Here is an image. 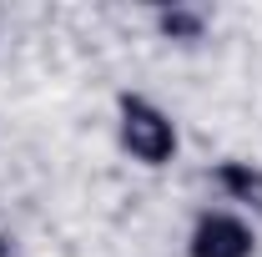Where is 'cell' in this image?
Masks as SVG:
<instances>
[{
	"mask_svg": "<svg viewBox=\"0 0 262 257\" xmlns=\"http://www.w3.org/2000/svg\"><path fill=\"white\" fill-rule=\"evenodd\" d=\"M0 257H15V252H10V247H5V237H0Z\"/></svg>",
	"mask_w": 262,
	"mask_h": 257,
	"instance_id": "cell-5",
	"label": "cell"
},
{
	"mask_svg": "<svg viewBox=\"0 0 262 257\" xmlns=\"http://www.w3.org/2000/svg\"><path fill=\"white\" fill-rule=\"evenodd\" d=\"M187 257H257V232L237 212H202L187 232Z\"/></svg>",
	"mask_w": 262,
	"mask_h": 257,
	"instance_id": "cell-2",
	"label": "cell"
},
{
	"mask_svg": "<svg viewBox=\"0 0 262 257\" xmlns=\"http://www.w3.org/2000/svg\"><path fill=\"white\" fill-rule=\"evenodd\" d=\"M157 31L171 35V40H202L207 15H202V10H182V5H171V10H157Z\"/></svg>",
	"mask_w": 262,
	"mask_h": 257,
	"instance_id": "cell-4",
	"label": "cell"
},
{
	"mask_svg": "<svg viewBox=\"0 0 262 257\" xmlns=\"http://www.w3.org/2000/svg\"><path fill=\"white\" fill-rule=\"evenodd\" d=\"M217 187L227 192V202H237V207H247L252 217H262V166L257 161H242V157H227L217 161Z\"/></svg>",
	"mask_w": 262,
	"mask_h": 257,
	"instance_id": "cell-3",
	"label": "cell"
},
{
	"mask_svg": "<svg viewBox=\"0 0 262 257\" xmlns=\"http://www.w3.org/2000/svg\"><path fill=\"white\" fill-rule=\"evenodd\" d=\"M116 141H121V152H126L131 161H141V166H166V161L177 157V146H182L177 121L166 116L157 101L131 96V91L116 96Z\"/></svg>",
	"mask_w": 262,
	"mask_h": 257,
	"instance_id": "cell-1",
	"label": "cell"
}]
</instances>
